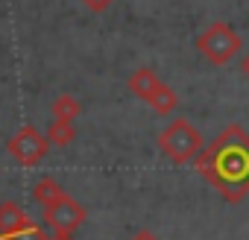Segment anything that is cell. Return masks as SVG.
Listing matches in <instances>:
<instances>
[{"mask_svg":"<svg viewBox=\"0 0 249 240\" xmlns=\"http://www.w3.org/2000/svg\"><path fill=\"white\" fill-rule=\"evenodd\" d=\"M9 240H50V237H47V231H44V228H38V225H27L24 231L12 234Z\"/></svg>","mask_w":249,"mask_h":240,"instance_id":"cell-12","label":"cell"},{"mask_svg":"<svg viewBox=\"0 0 249 240\" xmlns=\"http://www.w3.org/2000/svg\"><path fill=\"white\" fill-rule=\"evenodd\" d=\"M47 141L56 144V147H71L76 141V126H73V120H56L53 117V123L47 129Z\"/></svg>","mask_w":249,"mask_h":240,"instance_id":"cell-9","label":"cell"},{"mask_svg":"<svg viewBox=\"0 0 249 240\" xmlns=\"http://www.w3.org/2000/svg\"><path fill=\"white\" fill-rule=\"evenodd\" d=\"M159 150L164 158H170L173 164H188L202 153V135L199 129L185 117H176L161 129L159 135Z\"/></svg>","mask_w":249,"mask_h":240,"instance_id":"cell-2","label":"cell"},{"mask_svg":"<svg viewBox=\"0 0 249 240\" xmlns=\"http://www.w3.org/2000/svg\"><path fill=\"white\" fill-rule=\"evenodd\" d=\"M50 240H73V237H56V234H53V237H50Z\"/></svg>","mask_w":249,"mask_h":240,"instance_id":"cell-16","label":"cell"},{"mask_svg":"<svg viewBox=\"0 0 249 240\" xmlns=\"http://www.w3.org/2000/svg\"><path fill=\"white\" fill-rule=\"evenodd\" d=\"M240 73L249 79V53H243V59H240Z\"/></svg>","mask_w":249,"mask_h":240,"instance_id":"cell-15","label":"cell"},{"mask_svg":"<svg viewBox=\"0 0 249 240\" xmlns=\"http://www.w3.org/2000/svg\"><path fill=\"white\" fill-rule=\"evenodd\" d=\"M159 85H161V79H159V73H156V70H150V68H138V70L126 79L129 94H135V97H138V100H144V103L159 91Z\"/></svg>","mask_w":249,"mask_h":240,"instance_id":"cell-7","label":"cell"},{"mask_svg":"<svg viewBox=\"0 0 249 240\" xmlns=\"http://www.w3.org/2000/svg\"><path fill=\"white\" fill-rule=\"evenodd\" d=\"M6 150L21 167H36L38 161H44V155L50 150V141H47V132H38L36 126H24L6 144Z\"/></svg>","mask_w":249,"mask_h":240,"instance_id":"cell-5","label":"cell"},{"mask_svg":"<svg viewBox=\"0 0 249 240\" xmlns=\"http://www.w3.org/2000/svg\"><path fill=\"white\" fill-rule=\"evenodd\" d=\"M27 225H33V220L27 217V211L18 202H0V240H9L12 234L24 231Z\"/></svg>","mask_w":249,"mask_h":240,"instance_id":"cell-6","label":"cell"},{"mask_svg":"<svg viewBox=\"0 0 249 240\" xmlns=\"http://www.w3.org/2000/svg\"><path fill=\"white\" fill-rule=\"evenodd\" d=\"M147 105L156 111V114H161V117H170L176 108H179V97H176V91L170 88V85H159V91L147 100Z\"/></svg>","mask_w":249,"mask_h":240,"instance_id":"cell-8","label":"cell"},{"mask_svg":"<svg viewBox=\"0 0 249 240\" xmlns=\"http://www.w3.org/2000/svg\"><path fill=\"white\" fill-rule=\"evenodd\" d=\"M82 3H85L91 12H97V15H100V12H106V9L114 3V0H82Z\"/></svg>","mask_w":249,"mask_h":240,"instance_id":"cell-13","label":"cell"},{"mask_svg":"<svg viewBox=\"0 0 249 240\" xmlns=\"http://www.w3.org/2000/svg\"><path fill=\"white\" fill-rule=\"evenodd\" d=\"M79 114H82V103H79L76 97L62 94V97L53 100V117H56V120H76Z\"/></svg>","mask_w":249,"mask_h":240,"instance_id":"cell-11","label":"cell"},{"mask_svg":"<svg viewBox=\"0 0 249 240\" xmlns=\"http://www.w3.org/2000/svg\"><path fill=\"white\" fill-rule=\"evenodd\" d=\"M240 47H243V38L237 35V30L231 27V24H223V21H217V24H211L208 30H202L199 35H196V50L211 62V65H229L237 53H240Z\"/></svg>","mask_w":249,"mask_h":240,"instance_id":"cell-3","label":"cell"},{"mask_svg":"<svg viewBox=\"0 0 249 240\" xmlns=\"http://www.w3.org/2000/svg\"><path fill=\"white\" fill-rule=\"evenodd\" d=\"M62 193H65V190H62V185H59L53 176H44V179H38V182H36V188H33V199H36L41 208H47L50 202H56Z\"/></svg>","mask_w":249,"mask_h":240,"instance_id":"cell-10","label":"cell"},{"mask_svg":"<svg viewBox=\"0 0 249 240\" xmlns=\"http://www.w3.org/2000/svg\"><path fill=\"white\" fill-rule=\"evenodd\" d=\"M194 161L211 188H217L229 202L237 205L249 193V135L237 123L226 126L217 141Z\"/></svg>","mask_w":249,"mask_h":240,"instance_id":"cell-1","label":"cell"},{"mask_svg":"<svg viewBox=\"0 0 249 240\" xmlns=\"http://www.w3.org/2000/svg\"><path fill=\"white\" fill-rule=\"evenodd\" d=\"M129 240H159V237H156V234H153L150 228H141V231H135V234H132Z\"/></svg>","mask_w":249,"mask_h":240,"instance_id":"cell-14","label":"cell"},{"mask_svg":"<svg viewBox=\"0 0 249 240\" xmlns=\"http://www.w3.org/2000/svg\"><path fill=\"white\" fill-rule=\"evenodd\" d=\"M85 208L71 196V193H62L56 202H50L44 208V223L53 228L56 237H73L82 225H85Z\"/></svg>","mask_w":249,"mask_h":240,"instance_id":"cell-4","label":"cell"}]
</instances>
